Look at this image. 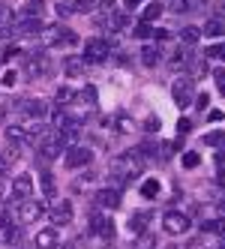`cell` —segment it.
<instances>
[{"mask_svg":"<svg viewBox=\"0 0 225 249\" xmlns=\"http://www.w3.org/2000/svg\"><path fill=\"white\" fill-rule=\"evenodd\" d=\"M141 168H144V156H141V150H126V153H120L117 159H111V171H114V186L120 183V189H123L132 177H138L141 174Z\"/></svg>","mask_w":225,"mask_h":249,"instance_id":"6da1fadb","label":"cell"},{"mask_svg":"<svg viewBox=\"0 0 225 249\" xmlns=\"http://www.w3.org/2000/svg\"><path fill=\"white\" fill-rule=\"evenodd\" d=\"M42 39H45L48 48H63V45H75L78 42V36L72 30H66L63 24H48L42 30Z\"/></svg>","mask_w":225,"mask_h":249,"instance_id":"7a4b0ae2","label":"cell"},{"mask_svg":"<svg viewBox=\"0 0 225 249\" xmlns=\"http://www.w3.org/2000/svg\"><path fill=\"white\" fill-rule=\"evenodd\" d=\"M60 153H66V141H63V135L57 129H51L48 135L39 138V156L42 159H48V162H51V159H57Z\"/></svg>","mask_w":225,"mask_h":249,"instance_id":"3957f363","label":"cell"},{"mask_svg":"<svg viewBox=\"0 0 225 249\" xmlns=\"http://www.w3.org/2000/svg\"><path fill=\"white\" fill-rule=\"evenodd\" d=\"M54 129L63 135V141H75L78 132H81V123L72 120L69 114H63V111H54Z\"/></svg>","mask_w":225,"mask_h":249,"instance_id":"277c9868","label":"cell"},{"mask_svg":"<svg viewBox=\"0 0 225 249\" xmlns=\"http://www.w3.org/2000/svg\"><path fill=\"white\" fill-rule=\"evenodd\" d=\"M189 216H183V213H174V210H168L165 216H162V228L168 231V234H174V237H180V234H186L189 231Z\"/></svg>","mask_w":225,"mask_h":249,"instance_id":"5b68a950","label":"cell"},{"mask_svg":"<svg viewBox=\"0 0 225 249\" xmlns=\"http://www.w3.org/2000/svg\"><path fill=\"white\" fill-rule=\"evenodd\" d=\"M126 21H129V18H126V15L120 12V9H105V12H102L99 18H96V24L105 30V33H117L120 27H126Z\"/></svg>","mask_w":225,"mask_h":249,"instance_id":"8992f818","label":"cell"},{"mask_svg":"<svg viewBox=\"0 0 225 249\" xmlns=\"http://www.w3.org/2000/svg\"><path fill=\"white\" fill-rule=\"evenodd\" d=\"M48 219L54 225H69L72 222V201H51L48 204Z\"/></svg>","mask_w":225,"mask_h":249,"instance_id":"52a82bcc","label":"cell"},{"mask_svg":"<svg viewBox=\"0 0 225 249\" xmlns=\"http://www.w3.org/2000/svg\"><path fill=\"white\" fill-rule=\"evenodd\" d=\"M48 57H45V51H30L27 54V60H24V72L27 75H33V78H39V75H45L48 72Z\"/></svg>","mask_w":225,"mask_h":249,"instance_id":"ba28073f","label":"cell"},{"mask_svg":"<svg viewBox=\"0 0 225 249\" xmlns=\"http://www.w3.org/2000/svg\"><path fill=\"white\" fill-rule=\"evenodd\" d=\"M93 201H96V207H102V210H117V207H120V189H117V186L96 189Z\"/></svg>","mask_w":225,"mask_h":249,"instance_id":"9c48e42d","label":"cell"},{"mask_svg":"<svg viewBox=\"0 0 225 249\" xmlns=\"http://www.w3.org/2000/svg\"><path fill=\"white\" fill-rule=\"evenodd\" d=\"M108 57V42L105 39H90L84 45V63H102Z\"/></svg>","mask_w":225,"mask_h":249,"instance_id":"30bf717a","label":"cell"},{"mask_svg":"<svg viewBox=\"0 0 225 249\" xmlns=\"http://www.w3.org/2000/svg\"><path fill=\"white\" fill-rule=\"evenodd\" d=\"M90 159H93V153L87 147H72V150H66L63 162H66V168H84V165H90Z\"/></svg>","mask_w":225,"mask_h":249,"instance_id":"8fae6325","label":"cell"},{"mask_svg":"<svg viewBox=\"0 0 225 249\" xmlns=\"http://www.w3.org/2000/svg\"><path fill=\"white\" fill-rule=\"evenodd\" d=\"M90 231L99 234V237H105V240H111L114 237V222L108 216H102V213H90Z\"/></svg>","mask_w":225,"mask_h":249,"instance_id":"7c38bea8","label":"cell"},{"mask_svg":"<svg viewBox=\"0 0 225 249\" xmlns=\"http://www.w3.org/2000/svg\"><path fill=\"white\" fill-rule=\"evenodd\" d=\"M42 213H45V207H42L39 201H33V198H24V201L18 204V219H21V222H36Z\"/></svg>","mask_w":225,"mask_h":249,"instance_id":"4fadbf2b","label":"cell"},{"mask_svg":"<svg viewBox=\"0 0 225 249\" xmlns=\"http://www.w3.org/2000/svg\"><path fill=\"white\" fill-rule=\"evenodd\" d=\"M18 108H21V114L33 117V120L48 117V105H45L42 99H24V102H18Z\"/></svg>","mask_w":225,"mask_h":249,"instance_id":"5bb4252c","label":"cell"},{"mask_svg":"<svg viewBox=\"0 0 225 249\" xmlns=\"http://www.w3.org/2000/svg\"><path fill=\"white\" fill-rule=\"evenodd\" d=\"M171 96H174V102L180 105V108H186V105L192 102V81H174Z\"/></svg>","mask_w":225,"mask_h":249,"instance_id":"9a60e30c","label":"cell"},{"mask_svg":"<svg viewBox=\"0 0 225 249\" xmlns=\"http://www.w3.org/2000/svg\"><path fill=\"white\" fill-rule=\"evenodd\" d=\"M12 195H15L18 201L30 198V195H33V180H30V174H18V177H15V183H12Z\"/></svg>","mask_w":225,"mask_h":249,"instance_id":"2e32d148","label":"cell"},{"mask_svg":"<svg viewBox=\"0 0 225 249\" xmlns=\"http://www.w3.org/2000/svg\"><path fill=\"white\" fill-rule=\"evenodd\" d=\"M168 66L180 72V69L192 66V57H189V51H186V48H174V51H171V57H168Z\"/></svg>","mask_w":225,"mask_h":249,"instance_id":"e0dca14e","label":"cell"},{"mask_svg":"<svg viewBox=\"0 0 225 249\" xmlns=\"http://www.w3.org/2000/svg\"><path fill=\"white\" fill-rule=\"evenodd\" d=\"M201 36H225V18H219V15H213V18H207L204 30H201Z\"/></svg>","mask_w":225,"mask_h":249,"instance_id":"ac0fdd59","label":"cell"},{"mask_svg":"<svg viewBox=\"0 0 225 249\" xmlns=\"http://www.w3.org/2000/svg\"><path fill=\"white\" fill-rule=\"evenodd\" d=\"M57 246V231L54 228H42L36 234V249H54Z\"/></svg>","mask_w":225,"mask_h":249,"instance_id":"d6986e66","label":"cell"},{"mask_svg":"<svg viewBox=\"0 0 225 249\" xmlns=\"http://www.w3.org/2000/svg\"><path fill=\"white\" fill-rule=\"evenodd\" d=\"M18 30L21 33H42V21L36 18V15H21V21H18Z\"/></svg>","mask_w":225,"mask_h":249,"instance_id":"ffe728a7","label":"cell"},{"mask_svg":"<svg viewBox=\"0 0 225 249\" xmlns=\"http://www.w3.org/2000/svg\"><path fill=\"white\" fill-rule=\"evenodd\" d=\"M141 60H144V66H159L162 51H159L156 45H144V48H141Z\"/></svg>","mask_w":225,"mask_h":249,"instance_id":"44dd1931","label":"cell"},{"mask_svg":"<svg viewBox=\"0 0 225 249\" xmlns=\"http://www.w3.org/2000/svg\"><path fill=\"white\" fill-rule=\"evenodd\" d=\"M6 138L12 141L15 147H21V144H27V141H30V132L21 129V126H9V129H6Z\"/></svg>","mask_w":225,"mask_h":249,"instance_id":"7402d4cb","label":"cell"},{"mask_svg":"<svg viewBox=\"0 0 225 249\" xmlns=\"http://www.w3.org/2000/svg\"><path fill=\"white\" fill-rule=\"evenodd\" d=\"M72 99H75V90H72V87H66V84L57 87V93H54V102H57V105H66V102H72Z\"/></svg>","mask_w":225,"mask_h":249,"instance_id":"603a6c76","label":"cell"},{"mask_svg":"<svg viewBox=\"0 0 225 249\" xmlns=\"http://www.w3.org/2000/svg\"><path fill=\"white\" fill-rule=\"evenodd\" d=\"M204 57H210V60H219V63H225V42H216V45H210L204 51Z\"/></svg>","mask_w":225,"mask_h":249,"instance_id":"cb8c5ba5","label":"cell"},{"mask_svg":"<svg viewBox=\"0 0 225 249\" xmlns=\"http://www.w3.org/2000/svg\"><path fill=\"white\" fill-rule=\"evenodd\" d=\"M180 39H183L186 45H195V42L201 39V30H198V27H183V30H180Z\"/></svg>","mask_w":225,"mask_h":249,"instance_id":"d4e9b609","label":"cell"},{"mask_svg":"<svg viewBox=\"0 0 225 249\" xmlns=\"http://www.w3.org/2000/svg\"><path fill=\"white\" fill-rule=\"evenodd\" d=\"M141 195H144V198H156V195H159V180H153V177H147V180H144V186H141Z\"/></svg>","mask_w":225,"mask_h":249,"instance_id":"484cf974","label":"cell"},{"mask_svg":"<svg viewBox=\"0 0 225 249\" xmlns=\"http://www.w3.org/2000/svg\"><path fill=\"white\" fill-rule=\"evenodd\" d=\"M159 15H162V3H147V6H144V18H141V21H147V24H150V21H156Z\"/></svg>","mask_w":225,"mask_h":249,"instance_id":"4316f807","label":"cell"},{"mask_svg":"<svg viewBox=\"0 0 225 249\" xmlns=\"http://www.w3.org/2000/svg\"><path fill=\"white\" fill-rule=\"evenodd\" d=\"M75 99H81V102H84V105L90 108V105H96V87H90V84H87V87H84L81 93H75Z\"/></svg>","mask_w":225,"mask_h":249,"instance_id":"83f0119b","label":"cell"},{"mask_svg":"<svg viewBox=\"0 0 225 249\" xmlns=\"http://www.w3.org/2000/svg\"><path fill=\"white\" fill-rule=\"evenodd\" d=\"M204 231H207V234H225V222L222 219H207Z\"/></svg>","mask_w":225,"mask_h":249,"instance_id":"f1b7e54d","label":"cell"},{"mask_svg":"<svg viewBox=\"0 0 225 249\" xmlns=\"http://www.w3.org/2000/svg\"><path fill=\"white\" fill-rule=\"evenodd\" d=\"M132 36H138V39H150V36H153V27H150L147 21H138V24H135V33H132Z\"/></svg>","mask_w":225,"mask_h":249,"instance_id":"f546056e","label":"cell"},{"mask_svg":"<svg viewBox=\"0 0 225 249\" xmlns=\"http://www.w3.org/2000/svg\"><path fill=\"white\" fill-rule=\"evenodd\" d=\"M99 9V0H75V12H93Z\"/></svg>","mask_w":225,"mask_h":249,"instance_id":"4dcf8cb0","label":"cell"},{"mask_svg":"<svg viewBox=\"0 0 225 249\" xmlns=\"http://www.w3.org/2000/svg\"><path fill=\"white\" fill-rule=\"evenodd\" d=\"M147 222H150V213H135V216H132V228H135V231L147 228Z\"/></svg>","mask_w":225,"mask_h":249,"instance_id":"1f68e13d","label":"cell"},{"mask_svg":"<svg viewBox=\"0 0 225 249\" xmlns=\"http://www.w3.org/2000/svg\"><path fill=\"white\" fill-rule=\"evenodd\" d=\"M198 162H201V156H198V153H192V150L183 153V168H198Z\"/></svg>","mask_w":225,"mask_h":249,"instance_id":"d6a6232c","label":"cell"},{"mask_svg":"<svg viewBox=\"0 0 225 249\" xmlns=\"http://www.w3.org/2000/svg\"><path fill=\"white\" fill-rule=\"evenodd\" d=\"M66 72L69 75H81L84 72V60H66Z\"/></svg>","mask_w":225,"mask_h":249,"instance_id":"836d02e7","label":"cell"},{"mask_svg":"<svg viewBox=\"0 0 225 249\" xmlns=\"http://www.w3.org/2000/svg\"><path fill=\"white\" fill-rule=\"evenodd\" d=\"M168 9L171 12H186L189 9V0H168Z\"/></svg>","mask_w":225,"mask_h":249,"instance_id":"e575fe53","label":"cell"},{"mask_svg":"<svg viewBox=\"0 0 225 249\" xmlns=\"http://www.w3.org/2000/svg\"><path fill=\"white\" fill-rule=\"evenodd\" d=\"M3 240H9V243H15V240H18V225H9V228H3Z\"/></svg>","mask_w":225,"mask_h":249,"instance_id":"d590c367","label":"cell"},{"mask_svg":"<svg viewBox=\"0 0 225 249\" xmlns=\"http://www.w3.org/2000/svg\"><path fill=\"white\" fill-rule=\"evenodd\" d=\"M75 12V3H57V15L60 18H66V15H72Z\"/></svg>","mask_w":225,"mask_h":249,"instance_id":"8d00e7d4","label":"cell"},{"mask_svg":"<svg viewBox=\"0 0 225 249\" xmlns=\"http://www.w3.org/2000/svg\"><path fill=\"white\" fill-rule=\"evenodd\" d=\"M219 141H225L222 132H207V135H204V144H219Z\"/></svg>","mask_w":225,"mask_h":249,"instance_id":"74e56055","label":"cell"},{"mask_svg":"<svg viewBox=\"0 0 225 249\" xmlns=\"http://www.w3.org/2000/svg\"><path fill=\"white\" fill-rule=\"evenodd\" d=\"M42 189H45V195H54V180H51V174H42Z\"/></svg>","mask_w":225,"mask_h":249,"instance_id":"f35d334b","label":"cell"},{"mask_svg":"<svg viewBox=\"0 0 225 249\" xmlns=\"http://www.w3.org/2000/svg\"><path fill=\"white\" fill-rule=\"evenodd\" d=\"M216 87H219V93L225 96V72H222V69L216 72Z\"/></svg>","mask_w":225,"mask_h":249,"instance_id":"ab89813d","label":"cell"},{"mask_svg":"<svg viewBox=\"0 0 225 249\" xmlns=\"http://www.w3.org/2000/svg\"><path fill=\"white\" fill-rule=\"evenodd\" d=\"M177 132H180V135H186V132H189V120H186V117H180V120H177Z\"/></svg>","mask_w":225,"mask_h":249,"instance_id":"60d3db41","label":"cell"},{"mask_svg":"<svg viewBox=\"0 0 225 249\" xmlns=\"http://www.w3.org/2000/svg\"><path fill=\"white\" fill-rule=\"evenodd\" d=\"M3 228H9V213L0 210V231H3Z\"/></svg>","mask_w":225,"mask_h":249,"instance_id":"b9f144b4","label":"cell"},{"mask_svg":"<svg viewBox=\"0 0 225 249\" xmlns=\"http://www.w3.org/2000/svg\"><path fill=\"white\" fill-rule=\"evenodd\" d=\"M153 36H156L159 42H165V39H168V30H153Z\"/></svg>","mask_w":225,"mask_h":249,"instance_id":"7bdbcfd3","label":"cell"},{"mask_svg":"<svg viewBox=\"0 0 225 249\" xmlns=\"http://www.w3.org/2000/svg\"><path fill=\"white\" fill-rule=\"evenodd\" d=\"M3 84L12 87V84H15V72H6V75H3Z\"/></svg>","mask_w":225,"mask_h":249,"instance_id":"ee69618b","label":"cell"},{"mask_svg":"<svg viewBox=\"0 0 225 249\" xmlns=\"http://www.w3.org/2000/svg\"><path fill=\"white\" fill-rule=\"evenodd\" d=\"M207 117H210V120H213V123H219V120H222V117H225V114H222V111H210V114H207Z\"/></svg>","mask_w":225,"mask_h":249,"instance_id":"f6af8a7d","label":"cell"},{"mask_svg":"<svg viewBox=\"0 0 225 249\" xmlns=\"http://www.w3.org/2000/svg\"><path fill=\"white\" fill-rule=\"evenodd\" d=\"M216 183H219V186L225 189V171H219V177H216Z\"/></svg>","mask_w":225,"mask_h":249,"instance_id":"bcb514c9","label":"cell"},{"mask_svg":"<svg viewBox=\"0 0 225 249\" xmlns=\"http://www.w3.org/2000/svg\"><path fill=\"white\" fill-rule=\"evenodd\" d=\"M126 6H138V3H144V0H123Z\"/></svg>","mask_w":225,"mask_h":249,"instance_id":"7dc6e473","label":"cell"},{"mask_svg":"<svg viewBox=\"0 0 225 249\" xmlns=\"http://www.w3.org/2000/svg\"><path fill=\"white\" fill-rule=\"evenodd\" d=\"M216 15H219V18H225V3H222V6L216 9Z\"/></svg>","mask_w":225,"mask_h":249,"instance_id":"c3c4849f","label":"cell"},{"mask_svg":"<svg viewBox=\"0 0 225 249\" xmlns=\"http://www.w3.org/2000/svg\"><path fill=\"white\" fill-rule=\"evenodd\" d=\"M39 6H42V0H33V12H39Z\"/></svg>","mask_w":225,"mask_h":249,"instance_id":"681fc988","label":"cell"},{"mask_svg":"<svg viewBox=\"0 0 225 249\" xmlns=\"http://www.w3.org/2000/svg\"><path fill=\"white\" fill-rule=\"evenodd\" d=\"M0 174H3V165H0Z\"/></svg>","mask_w":225,"mask_h":249,"instance_id":"f907efd6","label":"cell"}]
</instances>
